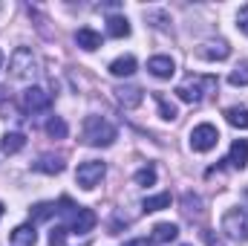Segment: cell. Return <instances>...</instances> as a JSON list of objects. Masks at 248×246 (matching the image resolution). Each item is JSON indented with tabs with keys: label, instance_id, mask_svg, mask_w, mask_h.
I'll return each mask as SVG.
<instances>
[{
	"label": "cell",
	"instance_id": "cb8c5ba5",
	"mask_svg": "<svg viewBox=\"0 0 248 246\" xmlns=\"http://www.w3.org/2000/svg\"><path fill=\"white\" fill-rule=\"evenodd\" d=\"M52 214H58V206H55V203H38V206L32 209V217H35V220H49Z\"/></svg>",
	"mask_w": 248,
	"mask_h": 246
},
{
	"label": "cell",
	"instance_id": "52a82bcc",
	"mask_svg": "<svg viewBox=\"0 0 248 246\" xmlns=\"http://www.w3.org/2000/svg\"><path fill=\"white\" fill-rule=\"evenodd\" d=\"M32 75H35V55L32 50L20 47L12 55V78H32Z\"/></svg>",
	"mask_w": 248,
	"mask_h": 246
},
{
	"label": "cell",
	"instance_id": "ffe728a7",
	"mask_svg": "<svg viewBox=\"0 0 248 246\" xmlns=\"http://www.w3.org/2000/svg\"><path fill=\"white\" fill-rule=\"evenodd\" d=\"M107 32L113 35V38H127L130 35V23H127V18H110L107 20Z\"/></svg>",
	"mask_w": 248,
	"mask_h": 246
},
{
	"label": "cell",
	"instance_id": "f1b7e54d",
	"mask_svg": "<svg viewBox=\"0 0 248 246\" xmlns=\"http://www.w3.org/2000/svg\"><path fill=\"white\" fill-rule=\"evenodd\" d=\"M0 217H3V203H0Z\"/></svg>",
	"mask_w": 248,
	"mask_h": 246
},
{
	"label": "cell",
	"instance_id": "83f0119b",
	"mask_svg": "<svg viewBox=\"0 0 248 246\" xmlns=\"http://www.w3.org/2000/svg\"><path fill=\"white\" fill-rule=\"evenodd\" d=\"M124 246H153V241L150 238H133V241H127Z\"/></svg>",
	"mask_w": 248,
	"mask_h": 246
},
{
	"label": "cell",
	"instance_id": "8992f818",
	"mask_svg": "<svg viewBox=\"0 0 248 246\" xmlns=\"http://www.w3.org/2000/svg\"><path fill=\"white\" fill-rule=\"evenodd\" d=\"M104 174H107V165H104V162H98V159H87V162L78 165V171H75V183L81 185L84 191H93L95 185L104 180Z\"/></svg>",
	"mask_w": 248,
	"mask_h": 246
},
{
	"label": "cell",
	"instance_id": "603a6c76",
	"mask_svg": "<svg viewBox=\"0 0 248 246\" xmlns=\"http://www.w3.org/2000/svg\"><path fill=\"white\" fill-rule=\"evenodd\" d=\"M156 105H159V113H162V119H168V122H173V119L179 116V110H176V105H173V102H168L165 96H156Z\"/></svg>",
	"mask_w": 248,
	"mask_h": 246
},
{
	"label": "cell",
	"instance_id": "f546056e",
	"mask_svg": "<svg viewBox=\"0 0 248 246\" xmlns=\"http://www.w3.org/2000/svg\"><path fill=\"white\" fill-rule=\"evenodd\" d=\"M0 67H3V53H0Z\"/></svg>",
	"mask_w": 248,
	"mask_h": 246
},
{
	"label": "cell",
	"instance_id": "484cf974",
	"mask_svg": "<svg viewBox=\"0 0 248 246\" xmlns=\"http://www.w3.org/2000/svg\"><path fill=\"white\" fill-rule=\"evenodd\" d=\"M136 183L144 185V188H147V185H153V183H156V168H153V165L139 168V171H136Z\"/></svg>",
	"mask_w": 248,
	"mask_h": 246
},
{
	"label": "cell",
	"instance_id": "277c9868",
	"mask_svg": "<svg viewBox=\"0 0 248 246\" xmlns=\"http://www.w3.org/2000/svg\"><path fill=\"white\" fill-rule=\"evenodd\" d=\"M217 142H219V130H217L211 122H202V124H196V127L190 130V151H196V154L214 151Z\"/></svg>",
	"mask_w": 248,
	"mask_h": 246
},
{
	"label": "cell",
	"instance_id": "7402d4cb",
	"mask_svg": "<svg viewBox=\"0 0 248 246\" xmlns=\"http://www.w3.org/2000/svg\"><path fill=\"white\" fill-rule=\"evenodd\" d=\"M228 84H234V87H248V61H243L237 70H231Z\"/></svg>",
	"mask_w": 248,
	"mask_h": 246
},
{
	"label": "cell",
	"instance_id": "3957f363",
	"mask_svg": "<svg viewBox=\"0 0 248 246\" xmlns=\"http://www.w3.org/2000/svg\"><path fill=\"white\" fill-rule=\"evenodd\" d=\"M217 75H187L185 81L176 87V96L187 102V105H199L208 93H214L217 90Z\"/></svg>",
	"mask_w": 248,
	"mask_h": 246
},
{
	"label": "cell",
	"instance_id": "ac0fdd59",
	"mask_svg": "<svg viewBox=\"0 0 248 246\" xmlns=\"http://www.w3.org/2000/svg\"><path fill=\"white\" fill-rule=\"evenodd\" d=\"M225 119H228V124H234L240 130H248V107H228Z\"/></svg>",
	"mask_w": 248,
	"mask_h": 246
},
{
	"label": "cell",
	"instance_id": "4dcf8cb0",
	"mask_svg": "<svg viewBox=\"0 0 248 246\" xmlns=\"http://www.w3.org/2000/svg\"><path fill=\"white\" fill-rule=\"evenodd\" d=\"M185 246H187V244H185Z\"/></svg>",
	"mask_w": 248,
	"mask_h": 246
},
{
	"label": "cell",
	"instance_id": "d4e9b609",
	"mask_svg": "<svg viewBox=\"0 0 248 246\" xmlns=\"http://www.w3.org/2000/svg\"><path fill=\"white\" fill-rule=\"evenodd\" d=\"M38 171H46V174H61L63 171V162L61 159H52V157H44L41 162H35Z\"/></svg>",
	"mask_w": 248,
	"mask_h": 246
},
{
	"label": "cell",
	"instance_id": "7c38bea8",
	"mask_svg": "<svg viewBox=\"0 0 248 246\" xmlns=\"http://www.w3.org/2000/svg\"><path fill=\"white\" fill-rule=\"evenodd\" d=\"M231 168H237V171H243L248 165V139H237L234 145H231V151H228V159H225Z\"/></svg>",
	"mask_w": 248,
	"mask_h": 246
},
{
	"label": "cell",
	"instance_id": "5bb4252c",
	"mask_svg": "<svg viewBox=\"0 0 248 246\" xmlns=\"http://www.w3.org/2000/svg\"><path fill=\"white\" fill-rule=\"evenodd\" d=\"M176 235H179V226L176 223H159V226H153L150 241L153 244H170V241H176Z\"/></svg>",
	"mask_w": 248,
	"mask_h": 246
},
{
	"label": "cell",
	"instance_id": "5b68a950",
	"mask_svg": "<svg viewBox=\"0 0 248 246\" xmlns=\"http://www.w3.org/2000/svg\"><path fill=\"white\" fill-rule=\"evenodd\" d=\"M222 232L231 241H248V209H231V211H225Z\"/></svg>",
	"mask_w": 248,
	"mask_h": 246
},
{
	"label": "cell",
	"instance_id": "6da1fadb",
	"mask_svg": "<svg viewBox=\"0 0 248 246\" xmlns=\"http://www.w3.org/2000/svg\"><path fill=\"white\" fill-rule=\"evenodd\" d=\"M58 214H63L69 223H66V232L69 235H87L95 229V211L93 209H84V206H72L69 197H61L58 203Z\"/></svg>",
	"mask_w": 248,
	"mask_h": 246
},
{
	"label": "cell",
	"instance_id": "8fae6325",
	"mask_svg": "<svg viewBox=\"0 0 248 246\" xmlns=\"http://www.w3.org/2000/svg\"><path fill=\"white\" fill-rule=\"evenodd\" d=\"M35 244H38V232H35L32 223H23V226L12 229V235H9V246H35Z\"/></svg>",
	"mask_w": 248,
	"mask_h": 246
},
{
	"label": "cell",
	"instance_id": "ba28073f",
	"mask_svg": "<svg viewBox=\"0 0 248 246\" xmlns=\"http://www.w3.org/2000/svg\"><path fill=\"white\" fill-rule=\"evenodd\" d=\"M49 105H52V96H49L44 87H29V90L23 93V107H26V113L49 110Z\"/></svg>",
	"mask_w": 248,
	"mask_h": 246
},
{
	"label": "cell",
	"instance_id": "4316f807",
	"mask_svg": "<svg viewBox=\"0 0 248 246\" xmlns=\"http://www.w3.org/2000/svg\"><path fill=\"white\" fill-rule=\"evenodd\" d=\"M237 26H240V32L248 35V6H243V9L237 12Z\"/></svg>",
	"mask_w": 248,
	"mask_h": 246
},
{
	"label": "cell",
	"instance_id": "44dd1931",
	"mask_svg": "<svg viewBox=\"0 0 248 246\" xmlns=\"http://www.w3.org/2000/svg\"><path fill=\"white\" fill-rule=\"evenodd\" d=\"M46 133H49L52 139H66L69 127H66V122H63L61 116H52V119L46 122Z\"/></svg>",
	"mask_w": 248,
	"mask_h": 246
},
{
	"label": "cell",
	"instance_id": "d6986e66",
	"mask_svg": "<svg viewBox=\"0 0 248 246\" xmlns=\"http://www.w3.org/2000/svg\"><path fill=\"white\" fill-rule=\"evenodd\" d=\"M116 96H119V102H122L124 107L141 105V90L139 87H122V90H116Z\"/></svg>",
	"mask_w": 248,
	"mask_h": 246
},
{
	"label": "cell",
	"instance_id": "4fadbf2b",
	"mask_svg": "<svg viewBox=\"0 0 248 246\" xmlns=\"http://www.w3.org/2000/svg\"><path fill=\"white\" fill-rule=\"evenodd\" d=\"M75 44H78L81 50L93 53V50H98V47H101V35H98L95 29L84 26V29H78V32H75Z\"/></svg>",
	"mask_w": 248,
	"mask_h": 246
},
{
	"label": "cell",
	"instance_id": "9c48e42d",
	"mask_svg": "<svg viewBox=\"0 0 248 246\" xmlns=\"http://www.w3.org/2000/svg\"><path fill=\"white\" fill-rule=\"evenodd\" d=\"M196 55L205 58V61H225V58L231 55V47H228L225 41H211V44H202V47L196 50Z\"/></svg>",
	"mask_w": 248,
	"mask_h": 246
},
{
	"label": "cell",
	"instance_id": "9a60e30c",
	"mask_svg": "<svg viewBox=\"0 0 248 246\" xmlns=\"http://www.w3.org/2000/svg\"><path fill=\"white\" fill-rule=\"evenodd\" d=\"M168 206H170V194H168V191L141 200V211H144V214H150V211H162V209H168Z\"/></svg>",
	"mask_w": 248,
	"mask_h": 246
},
{
	"label": "cell",
	"instance_id": "2e32d148",
	"mask_svg": "<svg viewBox=\"0 0 248 246\" xmlns=\"http://www.w3.org/2000/svg\"><path fill=\"white\" fill-rule=\"evenodd\" d=\"M110 72H113L116 78L133 75V72H136V58H133V55H122V58H116V61L110 64Z\"/></svg>",
	"mask_w": 248,
	"mask_h": 246
},
{
	"label": "cell",
	"instance_id": "7a4b0ae2",
	"mask_svg": "<svg viewBox=\"0 0 248 246\" xmlns=\"http://www.w3.org/2000/svg\"><path fill=\"white\" fill-rule=\"evenodd\" d=\"M81 139L90 148H110L116 142V127L107 119H101V116H87L84 119V130H81Z\"/></svg>",
	"mask_w": 248,
	"mask_h": 246
},
{
	"label": "cell",
	"instance_id": "30bf717a",
	"mask_svg": "<svg viewBox=\"0 0 248 246\" xmlns=\"http://www.w3.org/2000/svg\"><path fill=\"white\" fill-rule=\"evenodd\" d=\"M147 70H150V75H156V78H170L173 72H176V64L170 55H153L150 61H147Z\"/></svg>",
	"mask_w": 248,
	"mask_h": 246
},
{
	"label": "cell",
	"instance_id": "e0dca14e",
	"mask_svg": "<svg viewBox=\"0 0 248 246\" xmlns=\"http://www.w3.org/2000/svg\"><path fill=\"white\" fill-rule=\"evenodd\" d=\"M0 148H3V154H20L26 148V136L23 133H6L3 142H0Z\"/></svg>",
	"mask_w": 248,
	"mask_h": 246
}]
</instances>
